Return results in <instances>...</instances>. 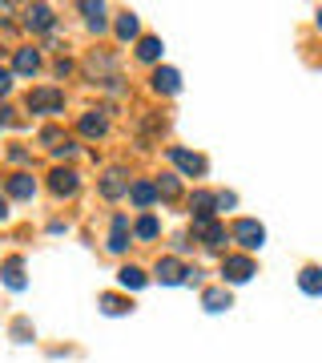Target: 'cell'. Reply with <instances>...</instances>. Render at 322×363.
I'll list each match as a JSON object with an SVG mask.
<instances>
[{
  "instance_id": "6da1fadb",
  "label": "cell",
  "mask_w": 322,
  "mask_h": 363,
  "mask_svg": "<svg viewBox=\"0 0 322 363\" xmlns=\"http://www.w3.org/2000/svg\"><path fill=\"white\" fill-rule=\"evenodd\" d=\"M193 238H197V242H206L209 250H222L226 247V226H222V222H214V218H193Z\"/></svg>"
},
{
  "instance_id": "8fae6325",
  "label": "cell",
  "mask_w": 322,
  "mask_h": 363,
  "mask_svg": "<svg viewBox=\"0 0 322 363\" xmlns=\"http://www.w3.org/2000/svg\"><path fill=\"white\" fill-rule=\"evenodd\" d=\"M190 206H193V218H214V206H218V194H209V190H197V194L190 198Z\"/></svg>"
},
{
  "instance_id": "d4e9b609",
  "label": "cell",
  "mask_w": 322,
  "mask_h": 363,
  "mask_svg": "<svg viewBox=\"0 0 322 363\" xmlns=\"http://www.w3.org/2000/svg\"><path fill=\"white\" fill-rule=\"evenodd\" d=\"M157 230H161V226H157V218H154V214H145V218H137V238H145V242H149V238H157Z\"/></svg>"
},
{
  "instance_id": "d6986e66",
  "label": "cell",
  "mask_w": 322,
  "mask_h": 363,
  "mask_svg": "<svg viewBox=\"0 0 322 363\" xmlns=\"http://www.w3.org/2000/svg\"><path fill=\"white\" fill-rule=\"evenodd\" d=\"M117 279H121V286H125V291H142V286H145V271H142V267H121V274H117Z\"/></svg>"
},
{
  "instance_id": "8992f818",
  "label": "cell",
  "mask_w": 322,
  "mask_h": 363,
  "mask_svg": "<svg viewBox=\"0 0 322 363\" xmlns=\"http://www.w3.org/2000/svg\"><path fill=\"white\" fill-rule=\"evenodd\" d=\"M250 274H254V262L246 259V255H234V259L222 262V279L226 283H246Z\"/></svg>"
},
{
  "instance_id": "277c9868",
  "label": "cell",
  "mask_w": 322,
  "mask_h": 363,
  "mask_svg": "<svg viewBox=\"0 0 322 363\" xmlns=\"http://www.w3.org/2000/svg\"><path fill=\"white\" fill-rule=\"evenodd\" d=\"M77 186H81V178L73 174V169H52L49 174V190L57 198H73L77 194Z\"/></svg>"
},
{
  "instance_id": "5b68a950",
  "label": "cell",
  "mask_w": 322,
  "mask_h": 363,
  "mask_svg": "<svg viewBox=\"0 0 322 363\" xmlns=\"http://www.w3.org/2000/svg\"><path fill=\"white\" fill-rule=\"evenodd\" d=\"M169 162H173L181 174H190V178L193 174H206V162L197 154H190V150H181V145H169Z\"/></svg>"
},
{
  "instance_id": "7c38bea8",
  "label": "cell",
  "mask_w": 322,
  "mask_h": 363,
  "mask_svg": "<svg viewBox=\"0 0 322 363\" xmlns=\"http://www.w3.org/2000/svg\"><path fill=\"white\" fill-rule=\"evenodd\" d=\"M129 198H133V206H154L157 202V186L154 182H133V186H129Z\"/></svg>"
},
{
  "instance_id": "cb8c5ba5",
  "label": "cell",
  "mask_w": 322,
  "mask_h": 363,
  "mask_svg": "<svg viewBox=\"0 0 322 363\" xmlns=\"http://www.w3.org/2000/svg\"><path fill=\"white\" fill-rule=\"evenodd\" d=\"M81 9L89 13V28H93V33H105V28H109V25H105V9H101V4H81Z\"/></svg>"
},
{
  "instance_id": "484cf974",
  "label": "cell",
  "mask_w": 322,
  "mask_h": 363,
  "mask_svg": "<svg viewBox=\"0 0 322 363\" xmlns=\"http://www.w3.org/2000/svg\"><path fill=\"white\" fill-rule=\"evenodd\" d=\"M101 311H105V315H125L129 303H125V298H117V295H105V298H101Z\"/></svg>"
},
{
  "instance_id": "9c48e42d",
  "label": "cell",
  "mask_w": 322,
  "mask_h": 363,
  "mask_svg": "<svg viewBox=\"0 0 322 363\" xmlns=\"http://www.w3.org/2000/svg\"><path fill=\"white\" fill-rule=\"evenodd\" d=\"M105 130H109V117H105V109H89V113L81 117V133H85V138H101Z\"/></svg>"
},
{
  "instance_id": "ffe728a7",
  "label": "cell",
  "mask_w": 322,
  "mask_h": 363,
  "mask_svg": "<svg viewBox=\"0 0 322 363\" xmlns=\"http://www.w3.org/2000/svg\"><path fill=\"white\" fill-rule=\"evenodd\" d=\"M202 303H206V311H226L230 307V295H226V286H214V291L202 295Z\"/></svg>"
},
{
  "instance_id": "7a4b0ae2",
  "label": "cell",
  "mask_w": 322,
  "mask_h": 363,
  "mask_svg": "<svg viewBox=\"0 0 322 363\" xmlns=\"http://www.w3.org/2000/svg\"><path fill=\"white\" fill-rule=\"evenodd\" d=\"M28 109H33V113H61L64 93L61 89H33L28 93Z\"/></svg>"
},
{
  "instance_id": "44dd1931",
  "label": "cell",
  "mask_w": 322,
  "mask_h": 363,
  "mask_svg": "<svg viewBox=\"0 0 322 363\" xmlns=\"http://www.w3.org/2000/svg\"><path fill=\"white\" fill-rule=\"evenodd\" d=\"M154 186H157V198H178L181 194L178 174H161V182H154Z\"/></svg>"
},
{
  "instance_id": "30bf717a",
  "label": "cell",
  "mask_w": 322,
  "mask_h": 363,
  "mask_svg": "<svg viewBox=\"0 0 322 363\" xmlns=\"http://www.w3.org/2000/svg\"><path fill=\"white\" fill-rule=\"evenodd\" d=\"M13 69L21 73V77H33L40 69V52L37 49H16V57H13Z\"/></svg>"
},
{
  "instance_id": "e0dca14e",
  "label": "cell",
  "mask_w": 322,
  "mask_h": 363,
  "mask_svg": "<svg viewBox=\"0 0 322 363\" xmlns=\"http://www.w3.org/2000/svg\"><path fill=\"white\" fill-rule=\"evenodd\" d=\"M154 89L157 93H178L181 89V77L173 73V69H157V73H154Z\"/></svg>"
},
{
  "instance_id": "9a60e30c",
  "label": "cell",
  "mask_w": 322,
  "mask_h": 363,
  "mask_svg": "<svg viewBox=\"0 0 322 363\" xmlns=\"http://www.w3.org/2000/svg\"><path fill=\"white\" fill-rule=\"evenodd\" d=\"M125 230H129V218H125V214H117V218H113V234H109V250H113V255H121V250L129 247Z\"/></svg>"
},
{
  "instance_id": "ba28073f",
  "label": "cell",
  "mask_w": 322,
  "mask_h": 363,
  "mask_svg": "<svg viewBox=\"0 0 322 363\" xmlns=\"http://www.w3.org/2000/svg\"><path fill=\"white\" fill-rule=\"evenodd\" d=\"M25 25L33 28V33H49V28L57 25V16H52L49 4H37V9H28L25 13Z\"/></svg>"
},
{
  "instance_id": "3957f363",
  "label": "cell",
  "mask_w": 322,
  "mask_h": 363,
  "mask_svg": "<svg viewBox=\"0 0 322 363\" xmlns=\"http://www.w3.org/2000/svg\"><path fill=\"white\" fill-rule=\"evenodd\" d=\"M234 238H238L246 250H258L262 242H266V230H262V222L242 218V222H234Z\"/></svg>"
},
{
  "instance_id": "f546056e",
  "label": "cell",
  "mask_w": 322,
  "mask_h": 363,
  "mask_svg": "<svg viewBox=\"0 0 322 363\" xmlns=\"http://www.w3.org/2000/svg\"><path fill=\"white\" fill-rule=\"evenodd\" d=\"M318 25H322V13H318Z\"/></svg>"
},
{
  "instance_id": "603a6c76",
  "label": "cell",
  "mask_w": 322,
  "mask_h": 363,
  "mask_svg": "<svg viewBox=\"0 0 322 363\" xmlns=\"http://www.w3.org/2000/svg\"><path fill=\"white\" fill-rule=\"evenodd\" d=\"M137 57H142V61H157V57H161V40H157V37H145L142 45H137Z\"/></svg>"
},
{
  "instance_id": "4fadbf2b",
  "label": "cell",
  "mask_w": 322,
  "mask_h": 363,
  "mask_svg": "<svg viewBox=\"0 0 322 363\" xmlns=\"http://www.w3.org/2000/svg\"><path fill=\"white\" fill-rule=\"evenodd\" d=\"M33 194H37L33 174H13V178H8V198H33Z\"/></svg>"
},
{
  "instance_id": "7402d4cb",
  "label": "cell",
  "mask_w": 322,
  "mask_h": 363,
  "mask_svg": "<svg viewBox=\"0 0 322 363\" xmlns=\"http://www.w3.org/2000/svg\"><path fill=\"white\" fill-rule=\"evenodd\" d=\"M137 28H142V25H137V16L125 13L121 21H117V37H121V40H133V37H137Z\"/></svg>"
},
{
  "instance_id": "52a82bcc",
  "label": "cell",
  "mask_w": 322,
  "mask_h": 363,
  "mask_svg": "<svg viewBox=\"0 0 322 363\" xmlns=\"http://www.w3.org/2000/svg\"><path fill=\"white\" fill-rule=\"evenodd\" d=\"M185 271H190V267H181L178 259H161L157 262V283H166V286H178V283H185Z\"/></svg>"
},
{
  "instance_id": "ac0fdd59",
  "label": "cell",
  "mask_w": 322,
  "mask_h": 363,
  "mask_svg": "<svg viewBox=\"0 0 322 363\" xmlns=\"http://www.w3.org/2000/svg\"><path fill=\"white\" fill-rule=\"evenodd\" d=\"M298 286H302L306 295H322V271L318 267H306V271L298 274Z\"/></svg>"
},
{
  "instance_id": "83f0119b",
  "label": "cell",
  "mask_w": 322,
  "mask_h": 363,
  "mask_svg": "<svg viewBox=\"0 0 322 363\" xmlns=\"http://www.w3.org/2000/svg\"><path fill=\"white\" fill-rule=\"evenodd\" d=\"M234 202H238V198H234V194H218V206H222V210H230Z\"/></svg>"
},
{
  "instance_id": "f1b7e54d",
  "label": "cell",
  "mask_w": 322,
  "mask_h": 363,
  "mask_svg": "<svg viewBox=\"0 0 322 363\" xmlns=\"http://www.w3.org/2000/svg\"><path fill=\"white\" fill-rule=\"evenodd\" d=\"M4 214H8V202H4V198H0V222H4Z\"/></svg>"
},
{
  "instance_id": "4316f807",
  "label": "cell",
  "mask_w": 322,
  "mask_h": 363,
  "mask_svg": "<svg viewBox=\"0 0 322 363\" xmlns=\"http://www.w3.org/2000/svg\"><path fill=\"white\" fill-rule=\"evenodd\" d=\"M8 89H13V73H8V69H0V97H4Z\"/></svg>"
},
{
  "instance_id": "2e32d148",
  "label": "cell",
  "mask_w": 322,
  "mask_h": 363,
  "mask_svg": "<svg viewBox=\"0 0 322 363\" xmlns=\"http://www.w3.org/2000/svg\"><path fill=\"white\" fill-rule=\"evenodd\" d=\"M0 274H4V283L13 286V291H25V267H21V259H8L0 267Z\"/></svg>"
},
{
  "instance_id": "5bb4252c",
  "label": "cell",
  "mask_w": 322,
  "mask_h": 363,
  "mask_svg": "<svg viewBox=\"0 0 322 363\" xmlns=\"http://www.w3.org/2000/svg\"><path fill=\"white\" fill-rule=\"evenodd\" d=\"M125 190H129L125 174H121V169H109V174H105V182H101V194L105 198H121Z\"/></svg>"
}]
</instances>
